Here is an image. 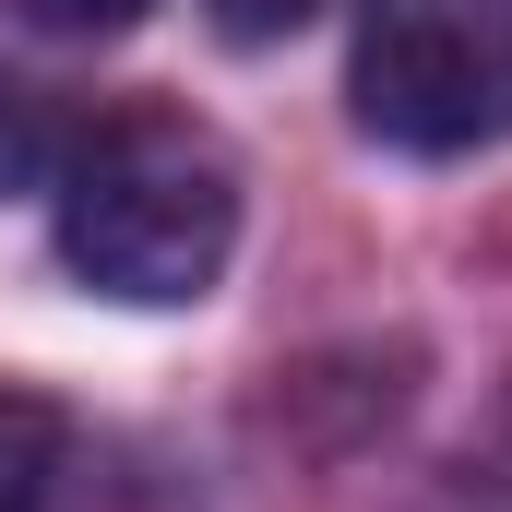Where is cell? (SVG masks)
<instances>
[{
    "label": "cell",
    "instance_id": "cell-1",
    "mask_svg": "<svg viewBox=\"0 0 512 512\" xmlns=\"http://www.w3.org/2000/svg\"><path fill=\"white\" fill-rule=\"evenodd\" d=\"M60 262L120 310H191L239 262V155L179 108H108L48 167Z\"/></svg>",
    "mask_w": 512,
    "mask_h": 512
},
{
    "label": "cell",
    "instance_id": "cell-3",
    "mask_svg": "<svg viewBox=\"0 0 512 512\" xmlns=\"http://www.w3.org/2000/svg\"><path fill=\"white\" fill-rule=\"evenodd\" d=\"M60 465H72V417H60V393L0 382V512H48V501H60Z\"/></svg>",
    "mask_w": 512,
    "mask_h": 512
},
{
    "label": "cell",
    "instance_id": "cell-6",
    "mask_svg": "<svg viewBox=\"0 0 512 512\" xmlns=\"http://www.w3.org/2000/svg\"><path fill=\"white\" fill-rule=\"evenodd\" d=\"M24 24H48V36H120V24H143V0H24Z\"/></svg>",
    "mask_w": 512,
    "mask_h": 512
},
{
    "label": "cell",
    "instance_id": "cell-5",
    "mask_svg": "<svg viewBox=\"0 0 512 512\" xmlns=\"http://www.w3.org/2000/svg\"><path fill=\"white\" fill-rule=\"evenodd\" d=\"M203 12H215V36H239V48H274V36L322 24L334 0H203Z\"/></svg>",
    "mask_w": 512,
    "mask_h": 512
},
{
    "label": "cell",
    "instance_id": "cell-2",
    "mask_svg": "<svg viewBox=\"0 0 512 512\" xmlns=\"http://www.w3.org/2000/svg\"><path fill=\"white\" fill-rule=\"evenodd\" d=\"M346 108L393 155H489L512 143V0H370Z\"/></svg>",
    "mask_w": 512,
    "mask_h": 512
},
{
    "label": "cell",
    "instance_id": "cell-4",
    "mask_svg": "<svg viewBox=\"0 0 512 512\" xmlns=\"http://www.w3.org/2000/svg\"><path fill=\"white\" fill-rule=\"evenodd\" d=\"M60 143H72V131L48 120V96H36L24 72H0V191L48 179V167H60Z\"/></svg>",
    "mask_w": 512,
    "mask_h": 512
}]
</instances>
